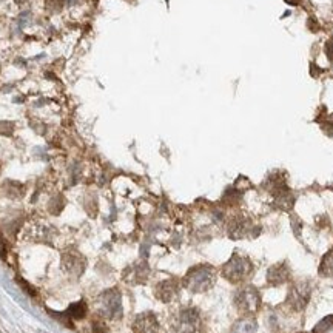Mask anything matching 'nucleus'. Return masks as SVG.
Masks as SVG:
<instances>
[{
    "mask_svg": "<svg viewBox=\"0 0 333 333\" xmlns=\"http://www.w3.org/2000/svg\"><path fill=\"white\" fill-rule=\"evenodd\" d=\"M214 281H216V270L211 265L201 264L188 270V273L182 279V286L193 293H202L214 286Z\"/></svg>",
    "mask_w": 333,
    "mask_h": 333,
    "instance_id": "obj_1",
    "label": "nucleus"
},
{
    "mask_svg": "<svg viewBox=\"0 0 333 333\" xmlns=\"http://www.w3.org/2000/svg\"><path fill=\"white\" fill-rule=\"evenodd\" d=\"M252 270H253V267H252V262H250L248 258L235 255L222 265L221 273L228 282H231V284H241V282H244L250 275H252Z\"/></svg>",
    "mask_w": 333,
    "mask_h": 333,
    "instance_id": "obj_2",
    "label": "nucleus"
},
{
    "mask_svg": "<svg viewBox=\"0 0 333 333\" xmlns=\"http://www.w3.org/2000/svg\"><path fill=\"white\" fill-rule=\"evenodd\" d=\"M235 306L241 313L245 316L253 315L261 307V295L253 286H245L239 289V292L235 296Z\"/></svg>",
    "mask_w": 333,
    "mask_h": 333,
    "instance_id": "obj_3",
    "label": "nucleus"
},
{
    "mask_svg": "<svg viewBox=\"0 0 333 333\" xmlns=\"http://www.w3.org/2000/svg\"><path fill=\"white\" fill-rule=\"evenodd\" d=\"M101 313L108 320H119L122 316V298L116 289H110L101 295Z\"/></svg>",
    "mask_w": 333,
    "mask_h": 333,
    "instance_id": "obj_4",
    "label": "nucleus"
},
{
    "mask_svg": "<svg viewBox=\"0 0 333 333\" xmlns=\"http://www.w3.org/2000/svg\"><path fill=\"white\" fill-rule=\"evenodd\" d=\"M310 295H312V289L307 282H303V281L296 282L289 290L287 306L292 307L293 310H303L310 301Z\"/></svg>",
    "mask_w": 333,
    "mask_h": 333,
    "instance_id": "obj_5",
    "label": "nucleus"
},
{
    "mask_svg": "<svg viewBox=\"0 0 333 333\" xmlns=\"http://www.w3.org/2000/svg\"><path fill=\"white\" fill-rule=\"evenodd\" d=\"M199 326V315L194 309H184L176 318V329L180 333H194Z\"/></svg>",
    "mask_w": 333,
    "mask_h": 333,
    "instance_id": "obj_6",
    "label": "nucleus"
},
{
    "mask_svg": "<svg viewBox=\"0 0 333 333\" xmlns=\"http://www.w3.org/2000/svg\"><path fill=\"white\" fill-rule=\"evenodd\" d=\"M135 333H159V321L153 313H141L133 323Z\"/></svg>",
    "mask_w": 333,
    "mask_h": 333,
    "instance_id": "obj_7",
    "label": "nucleus"
},
{
    "mask_svg": "<svg viewBox=\"0 0 333 333\" xmlns=\"http://www.w3.org/2000/svg\"><path fill=\"white\" fill-rule=\"evenodd\" d=\"M179 293V286L173 279L168 281H162L155 287V296L162 303H171L177 298Z\"/></svg>",
    "mask_w": 333,
    "mask_h": 333,
    "instance_id": "obj_8",
    "label": "nucleus"
},
{
    "mask_svg": "<svg viewBox=\"0 0 333 333\" xmlns=\"http://www.w3.org/2000/svg\"><path fill=\"white\" fill-rule=\"evenodd\" d=\"M290 279V269L286 262L275 264L267 272V282L272 286H282Z\"/></svg>",
    "mask_w": 333,
    "mask_h": 333,
    "instance_id": "obj_9",
    "label": "nucleus"
},
{
    "mask_svg": "<svg viewBox=\"0 0 333 333\" xmlns=\"http://www.w3.org/2000/svg\"><path fill=\"white\" fill-rule=\"evenodd\" d=\"M63 265L66 267V270L71 272V273H80L83 265H85V259L82 256H73V255H65L63 256Z\"/></svg>",
    "mask_w": 333,
    "mask_h": 333,
    "instance_id": "obj_10",
    "label": "nucleus"
},
{
    "mask_svg": "<svg viewBox=\"0 0 333 333\" xmlns=\"http://www.w3.org/2000/svg\"><path fill=\"white\" fill-rule=\"evenodd\" d=\"M231 332L233 333H255L256 323L253 318H250V316H244V318H241L235 326H233Z\"/></svg>",
    "mask_w": 333,
    "mask_h": 333,
    "instance_id": "obj_11",
    "label": "nucleus"
},
{
    "mask_svg": "<svg viewBox=\"0 0 333 333\" xmlns=\"http://www.w3.org/2000/svg\"><path fill=\"white\" fill-rule=\"evenodd\" d=\"M66 315L70 316L71 320H82L85 318L87 315V304L83 301H79V303H74L68 307V310H66Z\"/></svg>",
    "mask_w": 333,
    "mask_h": 333,
    "instance_id": "obj_12",
    "label": "nucleus"
},
{
    "mask_svg": "<svg viewBox=\"0 0 333 333\" xmlns=\"http://www.w3.org/2000/svg\"><path fill=\"white\" fill-rule=\"evenodd\" d=\"M320 275L321 276H333V248L327 252L320 265Z\"/></svg>",
    "mask_w": 333,
    "mask_h": 333,
    "instance_id": "obj_13",
    "label": "nucleus"
},
{
    "mask_svg": "<svg viewBox=\"0 0 333 333\" xmlns=\"http://www.w3.org/2000/svg\"><path fill=\"white\" fill-rule=\"evenodd\" d=\"M318 122L321 125V130L327 136H333V113L324 114L323 118H318Z\"/></svg>",
    "mask_w": 333,
    "mask_h": 333,
    "instance_id": "obj_14",
    "label": "nucleus"
},
{
    "mask_svg": "<svg viewBox=\"0 0 333 333\" xmlns=\"http://www.w3.org/2000/svg\"><path fill=\"white\" fill-rule=\"evenodd\" d=\"M330 329H333V315H329L323 318L318 324L313 327V333H326Z\"/></svg>",
    "mask_w": 333,
    "mask_h": 333,
    "instance_id": "obj_15",
    "label": "nucleus"
},
{
    "mask_svg": "<svg viewBox=\"0 0 333 333\" xmlns=\"http://www.w3.org/2000/svg\"><path fill=\"white\" fill-rule=\"evenodd\" d=\"M93 332L94 333H108V329H107V326H105V323L104 321H93Z\"/></svg>",
    "mask_w": 333,
    "mask_h": 333,
    "instance_id": "obj_16",
    "label": "nucleus"
},
{
    "mask_svg": "<svg viewBox=\"0 0 333 333\" xmlns=\"http://www.w3.org/2000/svg\"><path fill=\"white\" fill-rule=\"evenodd\" d=\"M324 53L327 56L329 60H333V39L327 40L326 45H324Z\"/></svg>",
    "mask_w": 333,
    "mask_h": 333,
    "instance_id": "obj_17",
    "label": "nucleus"
},
{
    "mask_svg": "<svg viewBox=\"0 0 333 333\" xmlns=\"http://www.w3.org/2000/svg\"><path fill=\"white\" fill-rule=\"evenodd\" d=\"M19 282H20V287H23V289H25V290H26V292H28L29 295L36 296V290L32 289V287H29V284H28V282H25L23 279H19Z\"/></svg>",
    "mask_w": 333,
    "mask_h": 333,
    "instance_id": "obj_18",
    "label": "nucleus"
},
{
    "mask_svg": "<svg viewBox=\"0 0 333 333\" xmlns=\"http://www.w3.org/2000/svg\"><path fill=\"white\" fill-rule=\"evenodd\" d=\"M310 70H312V71H310V74H312L313 77H316V76H318V74L321 73V70H320L318 66H316L315 63H312V65H310Z\"/></svg>",
    "mask_w": 333,
    "mask_h": 333,
    "instance_id": "obj_19",
    "label": "nucleus"
},
{
    "mask_svg": "<svg viewBox=\"0 0 333 333\" xmlns=\"http://www.w3.org/2000/svg\"><path fill=\"white\" fill-rule=\"evenodd\" d=\"M5 253H6V248H5L2 236H0V258H5Z\"/></svg>",
    "mask_w": 333,
    "mask_h": 333,
    "instance_id": "obj_20",
    "label": "nucleus"
},
{
    "mask_svg": "<svg viewBox=\"0 0 333 333\" xmlns=\"http://www.w3.org/2000/svg\"><path fill=\"white\" fill-rule=\"evenodd\" d=\"M309 28H310L312 31H318V29H320V26L316 25V20H315V19H309Z\"/></svg>",
    "mask_w": 333,
    "mask_h": 333,
    "instance_id": "obj_21",
    "label": "nucleus"
},
{
    "mask_svg": "<svg viewBox=\"0 0 333 333\" xmlns=\"http://www.w3.org/2000/svg\"><path fill=\"white\" fill-rule=\"evenodd\" d=\"M286 3H289V5H298L299 3V0H284Z\"/></svg>",
    "mask_w": 333,
    "mask_h": 333,
    "instance_id": "obj_22",
    "label": "nucleus"
}]
</instances>
